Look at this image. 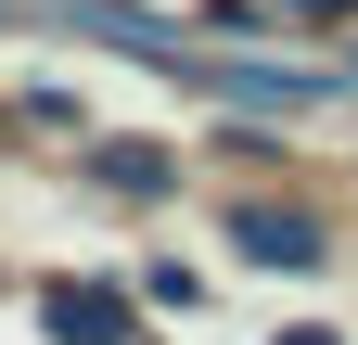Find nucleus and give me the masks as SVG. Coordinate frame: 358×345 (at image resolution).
I'll list each match as a JSON object with an SVG mask.
<instances>
[{"instance_id":"f03ea898","label":"nucleus","mask_w":358,"mask_h":345,"mask_svg":"<svg viewBox=\"0 0 358 345\" xmlns=\"http://www.w3.org/2000/svg\"><path fill=\"white\" fill-rule=\"evenodd\" d=\"M52 332H90V345H128V320L103 307V294H52Z\"/></svg>"},{"instance_id":"f257e3e1","label":"nucleus","mask_w":358,"mask_h":345,"mask_svg":"<svg viewBox=\"0 0 358 345\" xmlns=\"http://www.w3.org/2000/svg\"><path fill=\"white\" fill-rule=\"evenodd\" d=\"M243 256H268V269H320V218H243Z\"/></svg>"},{"instance_id":"7ed1b4c3","label":"nucleus","mask_w":358,"mask_h":345,"mask_svg":"<svg viewBox=\"0 0 358 345\" xmlns=\"http://www.w3.org/2000/svg\"><path fill=\"white\" fill-rule=\"evenodd\" d=\"M294 345H333V332H294Z\"/></svg>"}]
</instances>
